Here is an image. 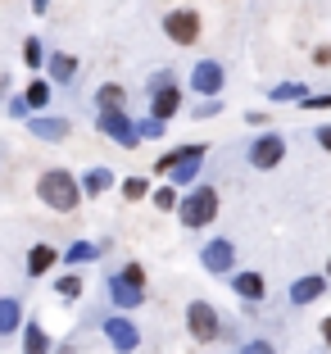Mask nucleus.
<instances>
[{"instance_id": "f257e3e1", "label": "nucleus", "mask_w": 331, "mask_h": 354, "mask_svg": "<svg viewBox=\"0 0 331 354\" xmlns=\"http://www.w3.org/2000/svg\"><path fill=\"white\" fill-rule=\"evenodd\" d=\"M37 196H41V205H50L55 214H73V209L82 205L77 177H73L68 168H50V173H41V182H37Z\"/></svg>"}, {"instance_id": "f03ea898", "label": "nucleus", "mask_w": 331, "mask_h": 354, "mask_svg": "<svg viewBox=\"0 0 331 354\" xmlns=\"http://www.w3.org/2000/svg\"><path fill=\"white\" fill-rule=\"evenodd\" d=\"M214 214H218V191L214 187H196L191 196H182L177 200V218H182V227H205V223H214Z\"/></svg>"}, {"instance_id": "7ed1b4c3", "label": "nucleus", "mask_w": 331, "mask_h": 354, "mask_svg": "<svg viewBox=\"0 0 331 354\" xmlns=\"http://www.w3.org/2000/svg\"><path fill=\"white\" fill-rule=\"evenodd\" d=\"M109 300H114L118 309H136V304L145 300V268L141 263H127V268H118L114 277H109Z\"/></svg>"}, {"instance_id": "20e7f679", "label": "nucleus", "mask_w": 331, "mask_h": 354, "mask_svg": "<svg viewBox=\"0 0 331 354\" xmlns=\"http://www.w3.org/2000/svg\"><path fill=\"white\" fill-rule=\"evenodd\" d=\"M177 104H182V95H177V86H173V73L159 68V73L150 77V114L168 123V118L177 114Z\"/></svg>"}, {"instance_id": "39448f33", "label": "nucleus", "mask_w": 331, "mask_h": 354, "mask_svg": "<svg viewBox=\"0 0 331 354\" xmlns=\"http://www.w3.org/2000/svg\"><path fill=\"white\" fill-rule=\"evenodd\" d=\"M95 123H100V132L109 136V141H118L123 150H136V146H141L136 123L127 118V109H100V118H95Z\"/></svg>"}, {"instance_id": "423d86ee", "label": "nucleus", "mask_w": 331, "mask_h": 354, "mask_svg": "<svg viewBox=\"0 0 331 354\" xmlns=\"http://www.w3.org/2000/svg\"><path fill=\"white\" fill-rule=\"evenodd\" d=\"M164 37L173 46H196L200 41V14L196 10H173L164 19Z\"/></svg>"}, {"instance_id": "0eeeda50", "label": "nucleus", "mask_w": 331, "mask_h": 354, "mask_svg": "<svg viewBox=\"0 0 331 354\" xmlns=\"http://www.w3.org/2000/svg\"><path fill=\"white\" fill-rule=\"evenodd\" d=\"M187 327H191L196 341H218V336H223V323H218V313H214L209 300H196L187 309Z\"/></svg>"}, {"instance_id": "6e6552de", "label": "nucleus", "mask_w": 331, "mask_h": 354, "mask_svg": "<svg viewBox=\"0 0 331 354\" xmlns=\"http://www.w3.org/2000/svg\"><path fill=\"white\" fill-rule=\"evenodd\" d=\"M281 155H286V141H281L277 132H263V136H254L249 141V168H277L281 164Z\"/></svg>"}, {"instance_id": "1a4fd4ad", "label": "nucleus", "mask_w": 331, "mask_h": 354, "mask_svg": "<svg viewBox=\"0 0 331 354\" xmlns=\"http://www.w3.org/2000/svg\"><path fill=\"white\" fill-rule=\"evenodd\" d=\"M205 155H209V146L191 141V146H187V155H182L173 168H168V177H173V187H191V182H196V173H200V164H205Z\"/></svg>"}, {"instance_id": "9d476101", "label": "nucleus", "mask_w": 331, "mask_h": 354, "mask_svg": "<svg viewBox=\"0 0 331 354\" xmlns=\"http://www.w3.org/2000/svg\"><path fill=\"white\" fill-rule=\"evenodd\" d=\"M223 82H227V73H223V64H218V59H200L196 68H191V86H196V95H218Z\"/></svg>"}, {"instance_id": "9b49d317", "label": "nucleus", "mask_w": 331, "mask_h": 354, "mask_svg": "<svg viewBox=\"0 0 331 354\" xmlns=\"http://www.w3.org/2000/svg\"><path fill=\"white\" fill-rule=\"evenodd\" d=\"M200 263H205L209 272H231V263H236V245H231V236L209 241L205 250H200Z\"/></svg>"}, {"instance_id": "f8f14e48", "label": "nucleus", "mask_w": 331, "mask_h": 354, "mask_svg": "<svg viewBox=\"0 0 331 354\" xmlns=\"http://www.w3.org/2000/svg\"><path fill=\"white\" fill-rule=\"evenodd\" d=\"M104 336H109V345H114V350H123V354L141 345V332H136L127 318H104Z\"/></svg>"}, {"instance_id": "ddd939ff", "label": "nucleus", "mask_w": 331, "mask_h": 354, "mask_svg": "<svg viewBox=\"0 0 331 354\" xmlns=\"http://www.w3.org/2000/svg\"><path fill=\"white\" fill-rule=\"evenodd\" d=\"M231 291L240 295V300H263V295H268V281H263V272H236V277H231Z\"/></svg>"}, {"instance_id": "4468645a", "label": "nucleus", "mask_w": 331, "mask_h": 354, "mask_svg": "<svg viewBox=\"0 0 331 354\" xmlns=\"http://www.w3.org/2000/svg\"><path fill=\"white\" fill-rule=\"evenodd\" d=\"M46 64H50V86H64V82H73V77H77V59H73L68 50H55Z\"/></svg>"}, {"instance_id": "2eb2a0df", "label": "nucleus", "mask_w": 331, "mask_h": 354, "mask_svg": "<svg viewBox=\"0 0 331 354\" xmlns=\"http://www.w3.org/2000/svg\"><path fill=\"white\" fill-rule=\"evenodd\" d=\"M28 132L41 141H64L68 136V118H28Z\"/></svg>"}, {"instance_id": "dca6fc26", "label": "nucleus", "mask_w": 331, "mask_h": 354, "mask_svg": "<svg viewBox=\"0 0 331 354\" xmlns=\"http://www.w3.org/2000/svg\"><path fill=\"white\" fill-rule=\"evenodd\" d=\"M109 187H114V173H109V168H86L82 182H77V191H82V196H104Z\"/></svg>"}, {"instance_id": "f3484780", "label": "nucleus", "mask_w": 331, "mask_h": 354, "mask_svg": "<svg viewBox=\"0 0 331 354\" xmlns=\"http://www.w3.org/2000/svg\"><path fill=\"white\" fill-rule=\"evenodd\" d=\"M322 291H327V277H300L290 286V304H313Z\"/></svg>"}, {"instance_id": "a211bd4d", "label": "nucleus", "mask_w": 331, "mask_h": 354, "mask_svg": "<svg viewBox=\"0 0 331 354\" xmlns=\"http://www.w3.org/2000/svg\"><path fill=\"white\" fill-rule=\"evenodd\" d=\"M55 259H59V254H55L50 245H32L28 250V277H46V272L55 268Z\"/></svg>"}, {"instance_id": "6ab92c4d", "label": "nucleus", "mask_w": 331, "mask_h": 354, "mask_svg": "<svg viewBox=\"0 0 331 354\" xmlns=\"http://www.w3.org/2000/svg\"><path fill=\"white\" fill-rule=\"evenodd\" d=\"M23 354H50V336H46L41 323H28V327H23Z\"/></svg>"}, {"instance_id": "aec40b11", "label": "nucleus", "mask_w": 331, "mask_h": 354, "mask_svg": "<svg viewBox=\"0 0 331 354\" xmlns=\"http://www.w3.org/2000/svg\"><path fill=\"white\" fill-rule=\"evenodd\" d=\"M19 323H23V304L19 300H0V336H10V332H19Z\"/></svg>"}, {"instance_id": "412c9836", "label": "nucleus", "mask_w": 331, "mask_h": 354, "mask_svg": "<svg viewBox=\"0 0 331 354\" xmlns=\"http://www.w3.org/2000/svg\"><path fill=\"white\" fill-rule=\"evenodd\" d=\"M100 254H104L100 241H77V245H68L64 259H68V263H91V259H100Z\"/></svg>"}, {"instance_id": "4be33fe9", "label": "nucleus", "mask_w": 331, "mask_h": 354, "mask_svg": "<svg viewBox=\"0 0 331 354\" xmlns=\"http://www.w3.org/2000/svg\"><path fill=\"white\" fill-rule=\"evenodd\" d=\"M95 100H100V109H123V104H127V91L118 82H104L100 91H95Z\"/></svg>"}, {"instance_id": "5701e85b", "label": "nucleus", "mask_w": 331, "mask_h": 354, "mask_svg": "<svg viewBox=\"0 0 331 354\" xmlns=\"http://www.w3.org/2000/svg\"><path fill=\"white\" fill-rule=\"evenodd\" d=\"M300 95H309V86H304V82H277V86L268 91V100L290 104V100H300Z\"/></svg>"}, {"instance_id": "b1692460", "label": "nucleus", "mask_w": 331, "mask_h": 354, "mask_svg": "<svg viewBox=\"0 0 331 354\" xmlns=\"http://www.w3.org/2000/svg\"><path fill=\"white\" fill-rule=\"evenodd\" d=\"M23 100H28V109H41V104H50V82H46V77H37V82L23 91Z\"/></svg>"}, {"instance_id": "393cba45", "label": "nucleus", "mask_w": 331, "mask_h": 354, "mask_svg": "<svg viewBox=\"0 0 331 354\" xmlns=\"http://www.w3.org/2000/svg\"><path fill=\"white\" fill-rule=\"evenodd\" d=\"M23 64H28V68H41V64H46V46L37 41V37L23 41Z\"/></svg>"}, {"instance_id": "a878e982", "label": "nucleus", "mask_w": 331, "mask_h": 354, "mask_svg": "<svg viewBox=\"0 0 331 354\" xmlns=\"http://www.w3.org/2000/svg\"><path fill=\"white\" fill-rule=\"evenodd\" d=\"M136 136H141V141H159V136H164V118H141V123H136Z\"/></svg>"}, {"instance_id": "bb28decb", "label": "nucleus", "mask_w": 331, "mask_h": 354, "mask_svg": "<svg viewBox=\"0 0 331 354\" xmlns=\"http://www.w3.org/2000/svg\"><path fill=\"white\" fill-rule=\"evenodd\" d=\"M55 291H59L64 300H77V295H82V277H77V272H68V277L55 281Z\"/></svg>"}, {"instance_id": "cd10ccee", "label": "nucleus", "mask_w": 331, "mask_h": 354, "mask_svg": "<svg viewBox=\"0 0 331 354\" xmlns=\"http://www.w3.org/2000/svg\"><path fill=\"white\" fill-rule=\"evenodd\" d=\"M123 196L127 200H145V196H150V182H145V177H127V182H123Z\"/></svg>"}, {"instance_id": "c85d7f7f", "label": "nucleus", "mask_w": 331, "mask_h": 354, "mask_svg": "<svg viewBox=\"0 0 331 354\" xmlns=\"http://www.w3.org/2000/svg\"><path fill=\"white\" fill-rule=\"evenodd\" d=\"M218 109H223V100H218V95H205V100L196 104V118H214Z\"/></svg>"}, {"instance_id": "c756f323", "label": "nucleus", "mask_w": 331, "mask_h": 354, "mask_svg": "<svg viewBox=\"0 0 331 354\" xmlns=\"http://www.w3.org/2000/svg\"><path fill=\"white\" fill-rule=\"evenodd\" d=\"M155 205H159V214H164V209H177V191L173 187H159L155 191Z\"/></svg>"}, {"instance_id": "7c9ffc66", "label": "nucleus", "mask_w": 331, "mask_h": 354, "mask_svg": "<svg viewBox=\"0 0 331 354\" xmlns=\"http://www.w3.org/2000/svg\"><path fill=\"white\" fill-rule=\"evenodd\" d=\"M187 155V146H177V150H168V155H159V164H155V173H168V168L177 164V159Z\"/></svg>"}, {"instance_id": "2f4dec72", "label": "nucleus", "mask_w": 331, "mask_h": 354, "mask_svg": "<svg viewBox=\"0 0 331 354\" xmlns=\"http://www.w3.org/2000/svg\"><path fill=\"white\" fill-rule=\"evenodd\" d=\"M304 109H331V95H300Z\"/></svg>"}, {"instance_id": "473e14b6", "label": "nucleus", "mask_w": 331, "mask_h": 354, "mask_svg": "<svg viewBox=\"0 0 331 354\" xmlns=\"http://www.w3.org/2000/svg\"><path fill=\"white\" fill-rule=\"evenodd\" d=\"M313 64H318V68H331V46H318V50H313Z\"/></svg>"}, {"instance_id": "72a5a7b5", "label": "nucleus", "mask_w": 331, "mask_h": 354, "mask_svg": "<svg viewBox=\"0 0 331 354\" xmlns=\"http://www.w3.org/2000/svg\"><path fill=\"white\" fill-rule=\"evenodd\" d=\"M240 354H277V350H272L268 341H249V345H245V350H240Z\"/></svg>"}, {"instance_id": "f704fd0d", "label": "nucleus", "mask_w": 331, "mask_h": 354, "mask_svg": "<svg viewBox=\"0 0 331 354\" xmlns=\"http://www.w3.org/2000/svg\"><path fill=\"white\" fill-rule=\"evenodd\" d=\"M245 123H249V127H263V123H268V114H263V109H249Z\"/></svg>"}, {"instance_id": "c9c22d12", "label": "nucleus", "mask_w": 331, "mask_h": 354, "mask_svg": "<svg viewBox=\"0 0 331 354\" xmlns=\"http://www.w3.org/2000/svg\"><path fill=\"white\" fill-rule=\"evenodd\" d=\"M318 146H322V150H331V123H322V127H318Z\"/></svg>"}, {"instance_id": "e433bc0d", "label": "nucleus", "mask_w": 331, "mask_h": 354, "mask_svg": "<svg viewBox=\"0 0 331 354\" xmlns=\"http://www.w3.org/2000/svg\"><path fill=\"white\" fill-rule=\"evenodd\" d=\"M32 10H37V14H46V10H50V0H32Z\"/></svg>"}, {"instance_id": "4c0bfd02", "label": "nucleus", "mask_w": 331, "mask_h": 354, "mask_svg": "<svg viewBox=\"0 0 331 354\" xmlns=\"http://www.w3.org/2000/svg\"><path fill=\"white\" fill-rule=\"evenodd\" d=\"M322 341L331 345V318H327V323H322Z\"/></svg>"}, {"instance_id": "58836bf2", "label": "nucleus", "mask_w": 331, "mask_h": 354, "mask_svg": "<svg viewBox=\"0 0 331 354\" xmlns=\"http://www.w3.org/2000/svg\"><path fill=\"white\" fill-rule=\"evenodd\" d=\"M327 281H331V259H327Z\"/></svg>"}]
</instances>
